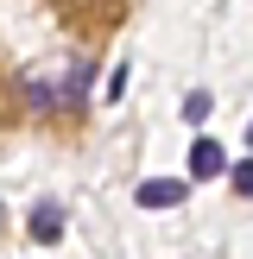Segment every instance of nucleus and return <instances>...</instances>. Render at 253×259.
<instances>
[{
  "label": "nucleus",
  "instance_id": "f257e3e1",
  "mask_svg": "<svg viewBox=\"0 0 253 259\" xmlns=\"http://www.w3.org/2000/svg\"><path fill=\"white\" fill-rule=\"evenodd\" d=\"M190 190H184V177H152V184H139V209H177Z\"/></svg>",
  "mask_w": 253,
  "mask_h": 259
},
{
  "label": "nucleus",
  "instance_id": "f03ea898",
  "mask_svg": "<svg viewBox=\"0 0 253 259\" xmlns=\"http://www.w3.org/2000/svg\"><path fill=\"white\" fill-rule=\"evenodd\" d=\"M222 146H215V139H196V146H190V177H215L222 171Z\"/></svg>",
  "mask_w": 253,
  "mask_h": 259
},
{
  "label": "nucleus",
  "instance_id": "7ed1b4c3",
  "mask_svg": "<svg viewBox=\"0 0 253 259\" xmlns=\"http://www.w3.org/2000/svg\"><path fill=\"white\" fill-rule=\"evenodd\" d=\"M57 234H63V209H57V202H38V209H32V240L51 247Z\"/></svg>",
  "mask_w": 253,
  "mask_h": 259
},
{
  "label": "nucleus",
  "instance_id": "20e7f679",
  "mask_svg": "<svg viewBox=\"0 0 253 259\" xmlns=\"http://www.w3.org/2000/svg\"><path fill=\"white\" fill-rule=\"evenodd\" d=\"M228 177H234V190H240V196H253V158H240Z\"/></svg>",
  "mask_w": 253,
  "mask_h": 259
},
{
  "label": "nucleus",
  "instance_id": "39448f33",
  "mask_svg": "<svg viewBox=\"0 0 253 259\" xmlns=\"http://www.w3.org/2000/svg\"><path fill=\"white\" fill-rule=\"evenodd\" d=\"M184 120H209V95H202V89L184 101Z\"/></svg>",
  "mask_w": 253,
  "mask_h": 259
},
{
  "label": "nucleus",
  "instance_id": "423d86ee",
  "mask_svg": "<svg viewBox=\"0 0 253 259\" xmlns=\"http://www.w3.org/2000/svg\"><path fill=\"white\" fill-rule=\"evenodd\" d=\"M247 146H253V120H247Z\"/></svg>",
  "mask_w": 253,
  "mask_h": 259
}]
</instances>
